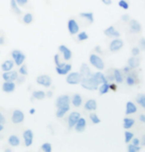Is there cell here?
Returning <instances> with one entry per match:
<instances>
[{
  "label": "cell",
  "mask_w": 145,
  "mask_h": 152,
  "mask_svg": "<svg viewBox=\"0 0 145 152\" xmlns=\"http://www.w3.org/2000/svg\"><path fill=\"white\" fill-rule=\"evenodd\" d=\"M79 84L84 88L90 91H96L98 88V84L95 81V79L93 78V74L90 77H82Z\"/></svg>",
  "instance_id": "cell-1"
},
{
  "label": "cell",
  "mask_w": 145,
  "mask_h": 152,
  "mask_svg": "<svg viewBox=\"0 0 145 152\" xmlns=\"http://www.w3.org/2000/svg\"><path fill=\"white\" fill-rule=\"evenodd\" d=\"M89 60H90V65L93 66V67L96 69H98V70H103V69L106 68L104 67V62L102 61V59L98 55H96V54H90Z\"/></svg>",
  "instance_id": "cell-2"
},
{
  "label": "cell",
  "mask_w": 145,
  "mask_h": 152,
  "mask_svg": "<svg viewBox=\"0 0 145 152\" xmlns=\"http://www.w3.org/2000/svg\"><path fill=\"white\" fill-rule=\"evenodd\" d=\"M11 56H12L14 60V64L17 66H21L25 62V59H26V56L20 50H13L12 53H11Z\"/></svg>",
  "instance_id": "cell-3"
},
{
  "label": "cell",
  "mask_w": 145,
  "mask_h": 152,
  "mask_svg": "<svg viewBox=\"0 0 145 152\" xmlns=\"http://www.w3.org/2000/svg\"><path fill=\"white\" fill-rule=\"evenodd\" d=\"M24 113L20 110H14L12 113V115H11V121L14 124H20L24 121Z\"/></svg>",
  "instance_id": "cell-4"
},
{
  "label": "cell",
  "mask_w": 145,
  "mask_h": 152,
  "mask_svg": "<svg viewBox=\"0 0 145 152\" xmlns=\"http://www.w3.org/2000/svg\"><path fill=\"white\" fill-rule=\"evenodd\" d=\"M36 82L38 85L43 86L45 88H50L52 86V78L48 75H41V76L37 77Z\"/></svg>",
  "instance_id": "cell-5"
},
{
  "label": "cell",
  "mask_w": 145,
  "mask_h": 152,
  "mask_svg": "<svg viewBox=\"0 0 145 152\" xmlns=\"http://www.w3.org/2000/svg\"><path fill=\"white\" fill-rule=\"evenodd\" d=\"M81 79H82L81 74L78 73V72H74V73L68 75L66 78V82L69 85H78L81 82Z\"/></svg>",
  "instance_id": "cell-6"
},
{
  "label": "cell",
  "mask_w": 145,
  "mask_h": 152,
  "mask_svg": "<svg viewBox=\"0 0 145 152\" xmlns=\"http://www.w3.org/2000/svg\"><path fill=\"white\" fill-rule=\"evenodd\" d=\"M123 45H124V43L121 39H119V38L113 39L109 44V50L113 53L118 52L119 50H121V49L123 48Z\"/></svg>",
  "instance_id": "cell-7"
},
{
  "label": "cell",
  "mask_w": 145,
  "mask_h": 152,
  "mask_svg": "<svg viewBox=\"0 0 145 152\" xmlns=\"http://www.w3.org/2000/svg\"><path fill=\"white\" fill-rule=\"evenodd\" d=\"M68 30H69L71 35H76V34L79 33V26L75 19H70L68 21Z\"/></svg>",
  "instance_id": "cell-8"
},
{
  "label": "cell",
  "mask_w": 145,
  "mask_h": 152,
  "mask_svg": "<svg viewBox=\"0 0 145 152\" xmlns=\"http://www.w3.org/2000/svg\"><path fill=\"white\" fill-rule=\"evenodd\" d=\"M33 138H34V133L31 129H26L23 132V139H24V144L26 147L32 145L33 143Z\"/></svg>",
  "instance_id": "cell-9"
},
{
  "label": "cell",
  "mask_w": 145,
  "mask_h": 152,
  "mask_svg": "<svg viewBox=\"0 0 145 152\" xmlns=\"http://www.w3.org/2000/svg\"><path fill=\"white\" fill-rule=\"evenodd\" d=\"M71 70H72V65L71 64H60L59 66H56L57 73L61 75V76L67 75Z\"/></svg>",
  "instance_id": "cell-10"
},
{
  "label": "cell",
  "mask_w": 145,
  "mask_h": 152,
  "mask_svg": "<svg viewBox=\"0 0 145 152\" xmlns=\"http://www.w3.org/2000/svg\"><path fill=\"white\" fill-rule=\"evenodd\" d=\"M18 77V73L16 71H6L2 74V78L6 82H14Z\"/></svg>",
  "instance_id": "cell-11"
},
{
  "label": "cell",
  "mask_w": 145,
  "mask_h": 152,
  "mask_svg": "<svg viewBox=\"0 0 145 152\" xmlns=\"http://www.w3.org/2000/svg\"><path fill=\"white\" fill-rule=\"evenodd\" d=\"M81 117V114L78 111H73L72 113L69 115V118H68V125H69L70 128H73L75 126L76 122L78 121L79 118Z\"/></svg>",
  "instance_id": "cell-12"
},
{
  "label": "cell",
  "mask_w": 145,
  "mask_h": 152,
  "mask_svg": "<svg viewBox=\"0 0 145 152\" xmlns=\"http://www.w3.org/2000/svg\"><path fill=\"white\" fill-rule=\"evenodd\" d=\"M86 126H87V120L84 117H79L74 127H75V130L77 132H82V131H85V129H86Z\"/></svg>",
  "instance_id": "cell-13"
},
{
  "label": "cell",
  "mask_w": 145,
  "mask_h": 152,
  "mask_svg": "<svg viewBox=\"0 0 145 152\" xmlns=\"http://www.w3.org/2000/svg\"><path fill=\"white\" fill-rule=\"evenodd\" d=\"M129 27H130V30H131L132 33H140L141 30H142V26L141 24L139 23L137 20H129Z\"/></svg>",
  "instance_id": "cell-14"
},
{
  "label": "cell",
  "mask_w": 145,
  "mask_h": 152,
  "mask_svg": "<svg viewBox=\"0 0 145 152\" xmlns=\"http://www.w3.org/2000/svg\"><path fill=\"white\" fill-rule=\"evenodd\" d=\"M57 108H58V110L56 111V116L58 117V118H62V117H64L65 114L70 110V104L61 105V107H59Z\"/></svg>",
  "instance_id": "cell-15"
},
{
  "label": "cell",
  "mask_w": 145,
  "mask_h": 152,
  "mask_svg": "<svg viewBox=\"0 0 145 152\" xmlns=\"http://www.w3.org/2000/svg\"><path fill=\"white\" fill-rule=\"evenodd\" d=\"M59 51H60L61 53H63L64 59L66 60V61H70V60L72 59V56H73L72 51H71L68 47H66L65 45L59 46Z\"/></svg>",
  "instance_id": "cell-16"
},
{
  "label": "cell",
  "mask_w": 145,
  "mask_h": 152,
  "mask_svg": "<svg viewBox=\"0 0 145 152\" xmlns=\"http://www.w3.org/2000/svg\"><path fill=\"white\" fill-rule=\"evenodd\" d=\"M16 88V85L14 84L13 82H6L5 81L2 85V91L6 94H10V93H13Z\"/></svg>",
  "instance_id": "cell-17"
},
{
  "label": "cell",
  "mask_w": 145,
  "mask_h": 152,
  "mask_svg": "<svg viewBox=\"0 0 145 152\" xmlns=\"http://www.w3.org/2000/svg\"><path fill=\"white\" fill-rule=\"evenodd\" d=\"M70 104V96H68V94H62V96H60L56 100L57 107H61V105H64V104Z\"/></svg>",
  "instance_id": "cell-18"
},
{
  "label": "cell",
  "mask_w": 145,
  "mask_h": 152,
  "mask_svg": "<svg viewBox=\"0 0 145 152\" xmlns=\"http://www.w3.org/2000/svg\"><path fill=\"white\" fill-rule=\"evenodd\" d=\"M137 111V107L132 102H127L125 105V114L129 115V114H134Z\"/></svg>",
  "instance_id": "cell-19"
},
{
  "label": "cell",
  "mask_w": 145,
  "mask_h": 152,
  "mask_svg": "<svg viewBox=\"0 0 145 152\" xmlns=\"http://www.w3.org/2000/svg\"><path fill=\"white\" fill-rule=\"evenodd\" d=\"M98 108V102L95 99H89L87 100V102L85 104V110L89 111H93Z\"/></svg>",
  "instance_id": "cell-20"
},
{
  "label": "cell",
  "mask_w": 145,
  "mask_h": 152,
  "mask_svg": "<svg viewBox=\"0 0 145 152\" xmlns=\"http://www.w3.org/2000/svg\"><path fill=\"white\" fill-rule=\"evenodd\" d=\"M72 104L74 107H79L82 104V97L79 94H75L72 97Z\"/></svg>",
  "instance_id": "cell-21"
},
{
  "label": "cell",
  "mask_w": 145,
  "mask_h": 152,
  "mask_svg": "<svg viewBox=\"0 0 145 152\" xmlns=\"http://www.w3.org/2000/svg\"><path fill=\"white\" fill-rule=\"evenodd\" d=\"M79 74L82 77H90L92 75L90 67L87 64H82L81 68H79Z\"/></svg>",
  "instance_id": "cell-22"
},
{
  "label": "cell",
  "mask_w": 145,
  "mask_h": 152,
  "mask_svg": "<svg viewBox=\"0 0 145 152\" xmlns=\"http://www.w3.org/2000/svg\"><path fill=\"white\" fill-rule=\"evenodd\" d=\"M93 78L95 79V81L98 83V85L102 84V83L107 82L106 76H104V75L102 74V73H101V72H98V73H95V74H93Z\"/></svg>",
  "instance_id": "cell-23"
},
{
  "label": "cell",
  "mask_w": 145,
  "mask_h": 152,
  "mask_svg": "<svg viewBox=\"0 0 145 152\" xmlns=\"http://www.w3.org/2000/svg\"><path fill=\"white\" fill-rule=\"evenodd\" d=\"M127 64H128V67L130 69H135L138 67L139 64H140V61H139V59L137 58V56H133L131 58L128 59Z\"/></svg>",
  "instance_id": "cell-24"
},
{
  "label": "cell",
  "mask_w": 145,
  "mask_h": 152,
  "mask_svg": "<svg viewBox=\"0 0 145 152\" xmlns=\"http://www.w3.org/2000/svg\"><path fill=\"white\" fill-rule=\"evenodd\" d=\"M8 143H9V145L12 146V147H17V146L20 145V139L15 134H12V135H10L8 137Z\"/></svg>",
  "instance_id": "cell-25"
},
{
  "label": "cell",
  "mask_w": 145,
  "mask_h": 152,
  "mask_svg": "<svg viewBox=\"0 0 145 152\" xmlns=\"http://www.w3.org/2000/svg\"><path fill=\"white\" fill-rule=\"evenodd\" d=\"M14 61H12V60H6L5 62L2 63L1 65V70L3 72H6V71H10L12 70L13 67H14Z\"/></svg>",
  "instance_id": "cell-26"
},
{
  "label": "cell",
  "mask_w": 145,
  "mask_h": 152,
  "mask_svg": "<svg viewBox=\"0 0 145 152\" xmlns=\"http://www.w3.org/2000/svg\"><path fill=\"white\" fill-rule=\"evenodd\" d=\"M113 78H114L115 82L117 84H121L123 82V77H122V74H121V71L118 70V69H114L113 70Z\"/></svg>",
  "instance_id": "cell-27"
},
{
  "label": "cell",
  "mask_w": 145,
  "mask_h": 152,
  "mask_svg": "<svg viewBox=\"0 0 145 152\" xmlns=\"http://www.w3.org/2000/svg\"><path fill=\"white\" fill-rule=\"evenodd\" d=\"M98 90L99 91V94H106L109 91V84L107 82L106 83H102V84H101L98 86Z\"/></svg>",
  "instance_id": "cell-28"
},
{
  "label": "cell",
  "mask_w": 145,
  "mask_h": 152,
  "mask_svg": "<svg viewBox=\"0 0 145 152\" xmlns=\"http://www.w3.org/2000/svg\"><path fill=\"white\" fill-rule=\"evenodd\" d=\"M135 123V120L133 118H129V117H125L123 119V128L124 129H130L132 127L133 124Z\"/></svg>",
  "instance_id": "cell-29"
},
{
  "label": "cell",
  "mask_w": 145,
  "mask_h": 152,
  "mask_svg": "<svg viewBox=\"0 0 145 152\" xmlns=\"http://www.w3.org/2000/svg\"><path fill=\"white\" fill-rule=\"evenodd\" d=\"M79 16L82 18L87 20L90 22V24H93V21H95V17H93V14L92 12H84V13H79Z\"/></svg>",
  "instance_id": "cell-30"
},
{
  "label": "cell",
  "mask_w": 145,
  "mask_h": 152,
  "mask_svg": "<svg viewBox=\"0 0 145 152\" xmlns=\"http://www.w3.org/2000/svg\"><path fill=\"white\" fill-rule=\"evenodd\" d=\"M135 100H136V102H137V104L140 105L142 108L145 107V94H137L136 97H135Z\"/></svg>",
  "instance_id": "cell-31"
},
{
  "label": "cell",
  "mask_w": 145,
  "mask_h": 152,
  "mask_svg": "<svg viewBox=\"0 0 145 152\" xmlns=\"http://www.w3.org/2000/svg\"><path fill=\"white\" fill-rule=\"evenodd\" d=\"M33 97L38 100H43L46 97V93L43 91H35L33 93Z\"/></svg>",
  "instance_id": "cell-32"
},
{
  "label": "cell",
  "mask_w": 145,
  "mask_h": 152,
  "mask_svg": "<svg viewBox=\"0 0 145 152\" xmlns=\"http://www.w3.org/2000/svg\"><path fill=\"white\" fill-rule=\"evenodd\" d=\"M33 20H34V16L31 13H26L23 17V23L26 25L31 24L33 22Z\"/></svg>",
  "instance_id": "cell-33"
},
{
  "label": "cell",
  "mask_w": 145,
  "mask_h": 152,
  "mask_svg": "<svg viewBox=\"0 0 145 152\" xmlns=\"http://www.w3.org/2000/svg\"><path fill=\"white\" fill-rule=\"evenodd\" d=\"M10 6L12 8V10L15 12L17 15H20L21 14V10H20V8L18 7V4H17V2L15 0H11L10 1Z\"/></svg>",
  "instance_id": "cell-34"
},
{
  "label": "cell",
  "mask_w": 145,
  "mask_h": 152,
  "mask_svg": "<svg viewBox=\"0 0 145 152\" xmlns=\"http://www.w3.org/2000/svg\"><path fill=\"white\" fill-rule=\"evenodd\" d=\"M90 121L93 123V124H98V123L101 122V118L98 116V114H96V113H90Z\"/></svg>",
  "instance_id": "cell-35"
},
{
  "label": "cell",
  "mask_w": 145,
  "mask_h": 152,
  "mask_svg": "<svg viewBox=\"0 0 145 152\" xmlns=\"http://www.w3.org/2000/svg\"><path fill=\"white\" fill-rule=\"evenodd\" d=\"M125 82H126V85H127V86H129V87H132V86H134V85L136 84V80H135V78H134L133 76H131V75H129V76H127V77H126Z\"/></svg>",
  "instance_id": "cell-36"
},
{
  "label": "cell",
  "mask_w": 145,
  "mask_h": 152,
  "mask_svg": "<svg viewBox=\"0 0 145 152\" xmlns=\"http://www.w3.org/2000/svg\"><path fill=\"white\" fill-rule=\"evenodd\" d=\"M114 32H115L114 26H109V28H106V29L104 30V34H106V36L107 37H113Z\"/></svg>",
  "instance_id": "cell-37"
},
{
  "label": "cell",
  "mask_w": 145,
  "mask_h": 152,
  "mask_svg": "<svg viewBox=\"0 0 145 152\" xmlns=\"http://www.w3.org/2000/svg\"><path fill=\"white\" fill-rule=\"evenodd\" d=\"M118 6L121 7L122 9L127 10L129 8V2L127 0H119L118 1Z\"/></svg>",
  "instance_id": "cell-38"
},
{
  "label": "cell",
  "mask_w": 145,
  "mask_h": 152,
  "mask_svg": "<svg viewBox=\"0 0 145 152\" xmlns=\"http://www.w3.org/2000/svg\"><path fill=\"white\" fill-rule=\"evenodd\" d=\"M124 136H125V138H124L125 143H129L130 140L134 137V134H133L131 131H125V132H124Z\"/></svg>",
  "instance_id": "cell-39"
},
{
  "label": "cell",
  "mask_w": 145,
  "mask_h": 152,
  "mask_svg": "<svg viewBox=\"0 0 145 152\" xmlns=\"http://www.w3.org/2000/svg\"><path fill=\"white\" fill-rule=\"evenodd\" d=\"M41 149L45 152H51L52 151V145H51V143H49V142H45L42 144Z\"/></svg>",
  "instance_id": "cell-40"
},
{
  "label": "cell",
  "mask_w": 145,
  "mask_h": 152,
  "mask_svg": "<svg viewBox=\"0 0 145 152\" xmlns=\"http://www.w3.org/2000/svg\"><path fill=\"white\" fill-rule=\"evenodd\" d=\"M89 39V35L86 33V32H81L78 34V40L79 42H82V41H86V40Z\"/></svg>",
  "instance_id": "cell-41"
},
{
  "label": "cell",
  "mask_w": 145,
  "mask_h": 152,
  "mask_svg": "<svg viewBox=\"0 0 145 152\" xmlns=\"http://www.w3.org/2000/svg\"><path fill=\"white\" fill-rule=\"evenodd\" d=\"M19 74L22 75V76H27L28 75V69L26 65H21V67L19 68Z\"/></svg>",
  "instance_id": "cell-42"
},
{
  "label": "cell",
  "mask_w": 145,
  "mask_h": 152,
  "mask_svg": "<svg viewBox=\"0 0 145 152\" xmlns=\"http://www.w3.org/2000/svg\"><path fill=\"white\" fill-rule=\"evenodd\" d=\"M140 149L141 148L139 147V146L133 145L132 143L127 146V151H128V152H137V151H140Z\"/></svg>",
  "instance_id": "cell-43"
},
{
  "label": "cell",
  "mask_w": 145,
  "mask_h": 152,
  "mask_svg": "<svg viewBox=\"0 0 145 152\" xmlns=\"http://www.w3.org/2000/svg\"><path fill=\"white\" fill-rule=\"evenodd\" d=\"M131 54H132V56H139V54H140V50H139V48H137V47L132 48Z\"/></svg>",
  "instance_id": "cell-44"
},
{
  "label": "cell",
  "mask_w": 145,
  "mask_h": 152,
  "mask_svg": "<svg viewBox=\"0 0 145 152\" xmlns=\"http://www.w3.org/2000/svg\"><path fill=\"white\" fill-rule=\"evenodd\" d=\"M15 1L20 6H24V5H26L28 3V0H15Z\"/></svg>",
  "instance_id": "cell-45"
},
{
  "label": "cell",
  "mask_w": 145,
  "mask_h": 152,
  "mask_svg": "<svg viewBox=\"0 0 145 152\" xmlns=\"http://www.w3.org/2000/svg\"><path fill=\"white\" fill-rule=\"evenodd\" d=\"M131 140H132V144L133 145H135V146H139V145H140V140H139L138 138H136V137H135V138L133 137Z\"/></svg>",
  "instance_id": "cell-46"
},
{
  "label": "cell",
  "mask_w": 145,
  "mask_h": 152,
  "mask_svg": "<svg viewBox=\"0 0 145 152\" xmlns=\"http://www.w3.org/2000/svg\"><path fill=\"white\" fill-rule=\"evenodd\" d=\"M129 18H130V17H129L128 14H124V15L121 16V20H122V21H124V22H128Z\"/></svg>",
  "instance_id": "cell-47"
},
{
  "label": "cell",
  "mask_w": 145,
  "mask_h": 152,
  "mask_svg": "<svg viewBox=\"0 0 145 152\" xmlns=\"http://www.w3.org/2000/svg\"><path fill=\"white\" fill-rule=\"evenodd\" d=\"M109 91H117V87H116L115 84H109Z\"/></svg>",
  "instance_id": "cell-48"
},
{
  "label": "cell",
  "mask_w": 145,
  "mask_h": 152,
  "mask_svg": "<svg viewBox=\"0 0 145 152\" xmlns=\"http://www.w3.org/2000/svg\"><path fill=\"white\" fill-rule=\"evenodd\" d=\"M59 58H60V57H59V55H57V54H56L55 56H54V61H55V64H56V66H59L60 64H61V63H60V60H59Z\"/></svg>",
  "instance_id": "cell-49"
},
{
  "label": "cell",
  "mask_w": 145,
  "mask_h": 152,
  "mask_svg": "<svg viewBox=\"0 0 145 152\" xmlns=\"http://www.w3.org/2000/svg\"><path fill=\"white\" fill-rule=\"evenodd\" d=\"M5 121H6V120H5L4 115H3V114H2L1 113H0V123H1V124H4Z\"/></svg>",
  "instance_id": "cell-50"
},
{
  "label": "cell",
  "mask_w": 145,
  "mask_h": 152,
  "mask_svg": "<svg viewBox=\"0 0 145 152\" xmlns=\"http://www.w3.org/2000/svg\"><path fill=\"white\" fill-rule=\"evenodd\" d=\"M101 1L103 2V4H106V5H111V3H112L111 0H101Z\"/></svg>",
  "instance_id": "cell-51"
},
{
  "label": "cell",
  "mask_w": 145,
  "mask_h": 152,
  "mask_svg": "<svg viewBox=\"0 0 145 152\" xmlns=\"http://www.w3.org/2000/svg\"><path fill=\"white\" fill-rule=\"evenodd\" d=\"M139 120H140L141 122H145V115L144 114H141L140 117H139Z\"/></svg>",
  "instance_id": "cell-52"
},
{
  "label": "cell",
  "mask_w": 145,
  "mask_h": 152,
  "mask_svg": "<svg viewBox=\"0 0 145 152\" xmlns=\"http://www.w3.org/2000/svg\"><path fill=\"white\" fill-rule=\"evenodd\" d=\"M119 36H120V33H119L118 31H116V30H115L114 34H113V37H115V38H119Z\"/></svg>",
  "instance_id": "cell-53"
},
{
  "label": "cell",
  "mask_w": 145,
  "mask_h": 152,
  "mask_svg": "<svg viewBox=\"0 0 145 152\" xmlns=\"http://www.w3.org/2000/svg\"><path fill=\"white\" fill-rule=\"evenodd\" d=\"M130 71V68L128 67V66H127V67H125L123 69V72H125V73H128V72Z\"/></svg>",
  "instance_id": "cell-54"
},
{
  "label": "cell",
  "mask_w": 145,
  "mask_h": 152,
  "mask_svg": "<svg viewBox=\"0 0 145 152\" xmlns=\"http://www.w3.org/2000/svg\"><path fill=\"white\" fill-rule=\"evenodd\" d=\"M35 113H36V110H35V108H31L30 111H29V113H30V114H34Z\"/></svg>",
  "instance_id": "cell-55"
},
{
  "label": "cell",
  "mask_w": 145,
  "mask_h": 152,
  "mask_svg": "<svg viewBox=\"0 0 145 152\" xmlns=\"http://www.w3.org/2000/svg\"><path fill=\"white\" fill-rule=\"evenodd\" d=\"M140 44H141V46H142V49H144V38H142V39L140 40Z\"/></svg>",
  "instance_id": "cell-56"
},
{
  "label": "cell",
  "mask_w": 145,
  "mask_h": 152,
  "mask_svg": "<svg viewBox=\"0 0 145 152\" xmlns=\"http://www.w3.org/2000/svg\"><path fill=\"white\" fill-rule=\"evenodd\" d=\"M3 128H4L3 124H1V123H0V132H1V131L3 130Z\"/></svg>",
  "instance_id": "cell-57"
}]
</instances>
